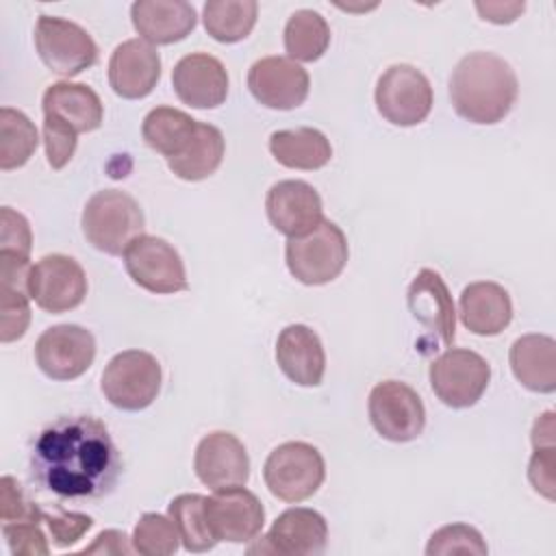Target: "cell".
<instances>
[{
  "label": "cell",
  "mask_w": 556,
  "mask_h": 556,
  "mask_svg": "<svg viewBox=\"0 0 556 556\" xmlns=\"http://www.w3.org/2000/svg\"><path fill=\"white\" fill-rule=\"evenodd\" d=\"M35 48L43 65L59 76H76L98 61L93 37L76 22L39 15L35 24Z\"/></svg>",
  "instance_id": "cell-9"
},
{
  "label": "cell",
  "mask_w": 556,
  "mask_h": 556,
  "mask_svg": "<svg viewBox=\"0 0 556 556\" xmlns=\"http://www.w3.org/2000/svg\"><path fill=\"white\" fill-rule=\"evenodd\" d=\"M161 78V56L143 39L122 41L109 59V85L124 100H139L152 93Z\"/></svg>",
  "instance_id": "cell-20"
},
{
  "label": "cell",
  "mask_w": 556,
  "mask_h": 556,
  "mask_svg": "<svg viewBox=\"0 0 556 556\" xmlns=\"http://www.w3.org/2000/svg\"><path fill=\"white\" fill-rule=\"evenodd\" d=\"M41 109H43V119L54 122L76 135L100 128L104 117V106L100 96L91 87L83 83H70V80L52 83L43 91Z\"/></svg>",
  "instance_id": "cell-22"
},
{
  "label": "cell",
  "mask_w": 556,
  "mask_h": 556,
  "mask_svg": "<svg viewBox=\"0 0 556 556\" xmlns=\"http://www.w3.org/2000/svg\"><path fill=\"white\" fill-rule=\"evenodd\" d=\"M280 371L300 387H317L324 378L326 354L317 332L304 324H289L276 341Z\"/></svg>",
  "instance_id": "cell-23"
},
{
  "label": "cell",
  "mask_w": 556,
  "mask_h": 556,
  "mask_svg": "<svg viewBox=\"0 0 556 556\" xmlns=\"http://www.w3.org/2000/svg\"><path fill=\"white\" fill-rule=\"evenodd\" d=\"M85 239L100 252L119 256L126 248L143 235L146 217L139 202L119 189H104L93 193L80 217Z\"/></svg>",
  "instance_id": "cell-3"
},
{
  "label": "cell",
  "mask_w": 556,
  "mask_h": 556,
  "mask_svg": "<svg viewBox=\"0 0 556 556\" xmlns=\"http://www.w3.org/2000/svg\"><path fill=\"white\" fill-rule=\"evenodd\" d=\"M430 387L450 408H469L486 391L491 365L484 356L467 348H450L430 363Z\"/></svg>",
  "instance_id": "cell-8"
},
{
  "label": "cell",
  "mask_w": 556,
  "mask_h": 556,
  "mask_svg": "<svg viewBox=\"0 0 556 556\" xmlns=\"http://www.w3.org/2000/svg\"><path fill=\"white\" fill-rule=\"evenodd\" d=\"M128 541L130 539L122 530H104L89 547L83 549V554H132L135 547Z\"/></svg>",
  "instance_id": "cell-43"
},
{
  "label": "cell",
  "mask_w": 556,
  "mask_h": 556,
  "mask_svg": "<svg viewBox=\"0 0 556 556\" xmlns=\"http://www.w3.org/2000/svg\"><path fill=\"white\" fill-rule=\"evenodd\" d=\"M458 315L469 332L478 337H495L508 328L513 319V302L502 285L478 280L460 291Z\"/></svg>",
  "instance_id": "cell-25"
},
{
  "label": "cell",
  "mask_w": 556,
  "mask_h": 556,
  "mask_svg": "<svg viewBox=\"0 0 556 556\" xmlns=\"http://www.w3.org/2000/svg\"><path fill=\"white\" fill-rule=\"evenodd\" d=\"M130 541L135 552L143 556H169L178 549L180 536L169 517L159 513H146L139 517Z\"/></svg>",
  "instance_id": "cell-34"
},
{
  "label": "cell",
  "mask_w": 556,
  "mask_h": 556,
  "mask_svg": "<svg viewBox=\"0 0 556 556\" xmlns=\"http://www.w3.org/2000/svg\"><path fill=\"white\" fill-rule=\"evenodd\" d=\"M376 109L393 126H417L432 111V87L421 70L408 63L387 67L376 83Z\"/></svg>",
  "instance_id": "cell-7"
},
{
  "label": "cell",
  "mask_w": 556,
  "mask_h": 556,
  "mask_svg": "<svg viewBox=\"0 0 556 556\" xmlns=\"http://www.w3.org/2000/svg\"><path fill=\"white\" fill-rule=\"evenodd\" d=\"M258 17V2L254 0H211L202 9L206 33L219 43H235L245 39Z\"/></svg>",
  "instance_id": "cell-30"
},
{
  "label": "cell",
  "mask_w": 556,
  "mask_h": 556,
  "mask_svg": "<svg viewBox=\"0 0 556 556\" xmlns=\"http://www.w3.org/2000/svg\"><path fill=\"white\" fill-rule=\"evenodd\" d=\"M28 295L46 313L72 311L87 295L85 269L72 256L46 254L30 267Z\"/></svg>",
  "instance_id": "cell-12"
},
{
  "label": "cell",
  "mask_w": 556,
  "mask_h": 556,
  "mask_svg": "<svg viewBox=\"0 0 556 556\" xmlns=\"http://www.w3.org/2000/svg\"><path fill=\"white\" fill-rule=\"evenodd\" d=\"M348 256V239L330 219H321V224L304 237L289 239L285 248L287 267L302 285H326L334 280L343 271Z\"/></svg>",
  "instance_id": "cell-4"
},
{
  "label": "cell",
  "mask_w": 556,
  "mask_h": 556,
  "mask_svg": "<svg viewBox=\"0 0 556 556\" xmlns=\"http://www.w3.org/2000/svg\"><path fill=\"white\" fill-rule=\"evenodd\" d=\"M523 2H476V11L482 20L493 24H510L523 13Z\"/></svg>",
  "instance_id": "cell-44"
},
{
  "label": "cell",
  "mask_w": 556,
  "mask_h": 556,
  "mask_svg": "<svg viewBox=\"0 0 556 556\" xmlns=\"http://www.w3.org/2000/svg\"><path fill=\"white\" fill-rule=\"evenodd\" d=\"M193 469L198 480L213 491L241 486L250 478V458L245 445L232 432L215 430L200 439L193 454Z\"/></svg>",
  "instance_id": "cell-18"
},
{
  "label": "cell",
  "mask_w": 556,
  "mask_h": 556,
  "mask_svg": "<svg viewBox=\"0 0 556 556\" xmlns=\"http://www.w3.org/2000/svg\"><path fill=\"white\" fill-rule=\"evenodd\" d=\"M43 523L52 536V545L70 547L74 545L87 530H91L93 519L85 513H72L56 506L52 513L43 510Z\"/></svg>",
  "instance_id": "cell-38"
},
{
  "label": "cell",
  "mask_w": 556,
  "mask_h": 556,
  "mask_svg": "<svg viewBox=\"0 0 556 556\" xmlns=\"http://www.w3.org/2000/svg\"><path fill=\"white\" fill-rule=\"evenodd\" d=\"M224 135L217 126L198 122V130L189 146L174 159H167V167L174 172V176L198 182L208 178L211 174L217 172L224 159Z\"/></svg>",
  "instance_id": "cell-28"
},
{
  "label": "cell",
  "mask_w": 556,
  "mask_h": 556,
  "mask_svg": "<svg viewBox=\"0 0 556 556\" xmlns=\"http://www.w3.org/2000/svg\"><path fill=\"white\" fill-rule=\"evenodd\" d=\"M519 93V80L508 61L493 52H469L450 78L454 111L471 124L502 122Z\"/></svg>",
  "instance_id": "cell-2"
},
{
  "label": "cell",
  "mask_w": 556,
  "mask_h": 556,
  "mask_svg": "<svg viewBox=\"0 0 556 556\" xmlns=\"http://www.w3.org/2000/svg\"><path fill=\"white\" fill-rule=\"evenodd\" d=\"M330 46V26L326 17L313 9L295 11L285 24V50L289 59L313 63Z\"/></svg>",
  "instance_id": "cell-31"
},
{
  "label": "cell",
  "mask_w": 556,
  "mask_h": 556,
  "mask_svg": "<svg viewBox=\"0 0 556 556\" xmlns=\"http://www.w3.org/2000/svg\"><path fill=\"white\" fill-rule=\"evenodd\" d=\"M2 534L13 556H46L50 552L48 539L41 530V521H4Z\"/></svg>",
  "instance_id": "cell-37"
},
{
  "label": "cell",
  "mask_w": 556,
  "mask_h": 556,
  "mask_svg": "<svg viewBox=\"0 0 556 556\" xmlns=\"http://www.w3.org/2000/svg\"><path fill=\"white\" fill-rule=\"evenodd\" d=\"M161 365L146 350L115 354L102 371V393L119 410H143L161 391Z\"/></svg>",
  "instance_id": "cell-6"
},
{
  "label": "cell",
  "mask_w": 556,
  "mask_h": 556,
  "mask_svg": "<svg viewBox=\"0 0 556 556\" xmlns=\"http://www.w3.org/2000/svg\"><path fill=\"white\" fill-rule=\"evenodd\" d=\"M554 467H556V447L554 445L534 447V454L528 465V480L534 486V491L547 500H554V489H556Z\"/></svg>",
  "instance_id": "cell-42"
},
{
  "label": "cell",
  "mask_w": 556,
  "mask_h": 556,
  "mask_svg": "<svg viewBox=\"0 0 556 556\" xmlns=\"http://www.w3.org/2000/svg\"><path fill=\"white\" fill-rule=\"evenodd\" d=\"M78 135L54 124V122H48L43 119V143H46V159H48V165L52 169H63L72 156H74V150H76V139Z\"/></svg>",
  "instance_id": "cell-41"
},
{
  "label": "cell",
  "mask_w": 556,
  "mask_h": 556,
  "mask_svg": "<svg viewBox=\"0 0 556 556\" xmlns=\"http://www.w3.org/2000/svg\"><path fill=\"white\" fill-rule=\"evenodd\" d=\"M124 267L135 285L150 293H178L189 287L180 254L154 235L137 237L124 252Z\"/></svg>",
  "instance_id": "cell-11"
},
{
  "label": "cell",
  "mask_w": 556,
  "mask_h": 556,
  "mask_svg": "<svg viewBox=\"0 0 556 556\" xmlns=\"http://www.w3.org/2000/svg\"><path fill=\"white\" fill-rule=\"evenodd\" d=\"M265 211L271 226L293 239L315 230L324 219V206L317 189L304 180H278L269 187Z\"/></svg>",
  "instance_id": "cell-17"
},
{
  "label": "cell",
  "mask_w": 556,
  "mask_h": 556,
  "mask_svg": "<svg viewBox=\"0 0 556 556\" xmlns=\"http://www.w3.org/2000/svg\"><path fill=\"white\" fill-rule=\"evenodd\" d=\"M513 376L534 393L556 391V341L547 334H523L508 352Z\"/></svg>",
  "instance_id": "cell-26"
},
{
  "label": "cell",
  "mask_w": 556,
  "mask_h": 556,
  "mask_svg": "<svg viewBox=\"0 0 556 556\" xmlns=\"http://www.w3.org/2000/svg\"><path fill=\"white\" fill-rule=\"evenodd\" d=\"M428 556H450V554H476L484 556L489 554V547L482 539V534L467 523H450L432 532L428 545Z\"/></svg>",
  "instance_id": "cell-35"
},
{
  "label": "cell",
  "mask_w": 556,
  "mask_h": 556,
  "mask_svg": "<svg viewBox=\"0 0 556 556\" xmlns=\"http://www.w3.org/2000/svg\"><path fill=\"white\" fill-rule=\"evenodd\" d=\"M324 478V456L304 441H287L274 447L263 465V480L269 493L282 502L308 500L317 493Z\"/></svg>",
  "instance_id": "cell-5"
},
{
  "label": "cell",
  "mask_w": 556,
  "mask_h": 556,
  "mask_svg": "<svg viewBox=\"0 0 556 556\" xmlns=\"http://www.w3.org/2000/svg\"><path fill=\"white\" fill-rule=\"evenodd\" d=\"M408 308L413 317L426 326V330L441 345H452L456 337V311L447 285L441 274L424 267L410 282L406 293Z\"/></svg>",
  "instance_id": "cell-21"
},
{
  "label": "cell",
  "mask_w": 556,
  "mask_h": 556,
  "mask_svg": "<svg viewBox=\"0 0 556 556\" xmlns=\"http://www.w3.org/2000/svg\"><path fill=\"white\" fill-rule=\"evenodd\" d=\"M0 519L4 521H24V519H35L43 521V508L39 504L30 502L17 480L13 476H2L0 478Z\"/></svg>",
  "instance_id": "cell-39"
},
{
  "label": "cell",
  "mask_w": 556,
  "mask_h": 556,
  "mask_svg": "<svg viewBox=\"0 0 556 556\" xmlns=\"http://www.w3.org/2000/svg\"><path fill=\"white\" fill-rule=\"evenodd\" d=\"M374 430L393 443L417 439L426 426V408L419 393L400 380L378 382L367 402Z\"/></svg>",
  "instance_id": "cell-10"
},
{
  "label": "cell",
  "mask_w": 556,
  "mask_h": 556,
  "mask_svg": "<svg viewBox=\"0 0 556 556\" xmlns=\"http://www.w3.org/2000/svg\"><path fill=\"white\" fill-rule=\"evenodd\" d=\"M96 358L93 334L78 324L46 328L35 343V361L52 380H74L83 376Z\"/></svg>",
  "instance_id": "cell-13"
},
{
  "label": "cell",
  "mask_w": 556,
  "mask_h": 556,
  "mask_svg": "<svg viewBox=\"0 0 556 556\" xmlns=\"http://www.w3.org/2000/svg\"><path fill=\"white\" fill-rule=\"evenodd\" d=\"M204 515L211 534L228 543L254 541L265 523L261 500L243 484L217 489L204 500Z\"/></svg>",
  "instance_id": "cell-14"
},
{
  "label": "cell",
  "mask_w": 556,
  "mask_h": 556,
  "mask_svg": "<svg viewBox=\"0 0 556 556\" xmlns=\"http://www.w3.org/2000/svg\"><path fill=\"white\" fill-rule=\"evenodd\" d=\"M248 89L256 102L276 111H291L308 98V72L289 56H263L248 70Z\"/></svg>",
  "instance_id": "cell-15"
},
{
  "label": "cell",
  "mask_w": 556,
  "mask_h": 556,
  "mask_svg": "<svg viewBox=\"0 0 556 556\" xmlns=\"http://www.w3.org/2000/svg\"><path fill=\"white\" fill-rule=\"evenodd\" d=\"M204 500L206 497L200 493H182V495H176L167 506L169 519L178 530L182 547L195 554L208 552L217 543V539L211 534L206 523Z\"/></svg>",
  "instance_id": "cell-33"
},
{
  "label": "cell",
  "mask_w": 556,
  "mask_h": 556,
  "mask_svg": "<svg viewBox=\"0 0 556 556\" xmlns=\"http://www.w3.org/2000/svg\"><path fill=\"white\" fill-rule=\"evenodd\" d=\"M532 445L543 447V445H554V413L547 410L543 413L534 426H532Z\"/></svg>",
  "instance_id": "cell-45"
},
{
  "label": "cell",
  "mask_w": 556,
  "mask_h": 556,
  "mask_svg": "<svg viewBox=\"0 0 556 556\" xmlns=\"http://www.w3.org/2000/svg\"><path fill=\"white\" fill-rule=\"evenodd\" d=\"M33 235L26 217L11 206L0 211V252H15L20 256H30Z\"/></svg>",
  "instance_id": "cell-40"
},
{
  "label": "cell",
  "mask_w": 556,
  "mask_h": 556,
  "mask_svg": "<svg viewBox=\"0 0 556 556\" xmlns=\"http://www.w3.org/2000/svg\"><path fill=\"white\" fill-rule=\"evenodd\" d=\"M130 20L143 41L167 46L182 41L195 28L198 15L185 0H137L130 7Z\"/></svg>",
  "instance_id": "cell-24"
},
{
  "label": "cell",
  "mask_w": 556,
  "mask_h": 556,
  "mask_svg": "<svg viewBox=\"0 0 556 556\" xmlns=\"http://www.w3.org/2000/svg\"><path fill=\"white\" fill-rule=\"evenodd\" d=\"M39 146L35 124L17 109H0V169H17L28 163Z\"/></svg>",
  "instance_id": "cell-32"
},
{
  "label": "cell",
  "mask_w": 556,
  "mask_h": 556,
  "mask_svg": "<svg viewBox=\"0 0 556 556\" xmlns=\"http://www.w3.org/2000/svg\"><path fill=\"white\" fill-rule=\"evenodd\" d=\"M269 152L282 167L304 172L319 169L332 159V146L328 137L321 130L308 126L271 132Z\"/></svg>",
  "instance_id": "cell-27"
},
{
  "label": "cell",
  "mask_w": 556,
  "mask_h": 556,
  "mask_svg": "<svg viewBox=\"0 0 556 556\" xmlns=\"http://www.w3.org/2000/svg\"><path fill=\"white\" fill-rule=\"evenodd\" d=\"M172 87L182 104L191 109H215L228 96V72L217 56L191 52L174 65Z\"/></svg>",
  "instance_id": "cell-19"
},
{
  "label": "cell",
  "mask_w": 556,
  "mask_h": 556,
  "mask_svg": "<svg viewBox=\"0 0 556 556\" xmlns=\"http://www.w3.org/2000/svg\"><path fill=\"white\" fill-rule=\"evenodd\" d=\"M198 130V119L174 106L152 109L141 124V137L148 148L165 159L178 156Z\"/></svg>",
  "instance_id": "cell-29"
},
{
  "label": "cell",
  "mask_w": 556,
  "mask_h": 556,
  "mask_svg": "<svg viewBox=\"0 0 556 556\" xmlns=\"http://www.w3.org/2000/svg\"><path fill=\"white\" fill-rule=\"evenodd\" d=\"M30 478L59 500H100L122 473L109 428L91 415H63L41 428L30 445Z\"/></svg>",
  "instance_id": "cell-1"
},
{
  "label": "cell",
  "mask_w": 556,
  "mask_h": 556,
  "mask_svg": "<svg viewBox=\"0 0 556 556\" xmlns=\"http://www.w3.org/2000/svg\"><path fill=\"white\" fill-rule=\"evenodd\" d=\"M28 289L0 285V341L11 343L24 337L30 324Z\"/></svg>",
  "instance_id": "cell-36"
},
{
  "label": "cell",
  "mask_w": 556,
  "mask_h": 556,
  "mask_svg": "<svg viewBox=\"0 0 556 556\" xmlns=\"http://www.w3.org/2000/svg\"><path fill=\"white\" fill-rule=\"evenodd\" d=\"M248 554H282V556H315L321 554L328 541L326 519L304 506L289 508L276 517L269 532L261 536Z\"/></svg>",
  "instance_id": "cell-16"
}]
</instances>
